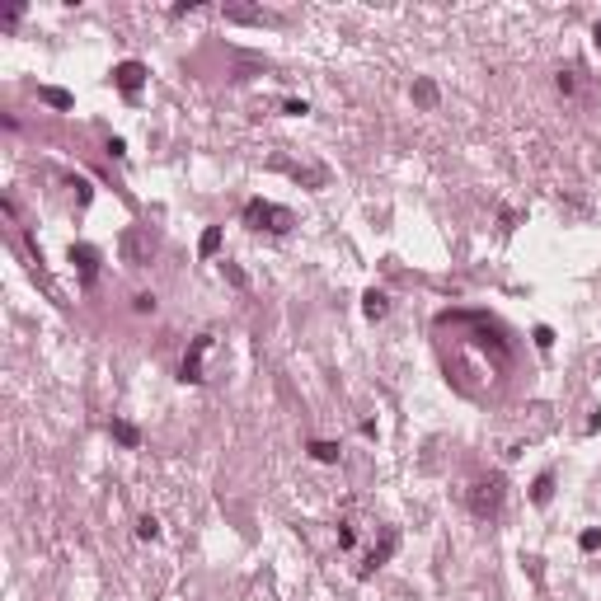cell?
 <instances>
[{
  "mask_svg": "<svg viewBox=\"0 0 601 601\" xmlns=\"http://www.w3.org/2000/svg\"><path fill=\"white\" fill-rule=\"evenodd\" d=\"M466 503H470V512H475L479 522H493V517L503 512V503H508V484H503V475H479L475 484H470Z\"/></svg>",
  "mask_w": 601,
  "mask_h": 601,
  "instance_id": "cell-1",
  "label": "cell"
},
{
  "mask_svg": "<svg viewBox=\"0 0 601 601\" xmlns=\"http://www.w3.org/2000/svg\"><path fill=\"white\" fill-rule=\"evenodd\" d=\"M245 226L268 230V235H287V230H292V212L277 207V202H263V197H250V202H245Z\"/></svg>",
  "mask_w": 601,
  "mask_h": 601,
  "instance_id": "cell-2",
  "label": "cell"
},
{
  "mask_svg": "<svg viewBox=\"0 0 601 601\" xmlns=\"http://www.w3.org/2000/svg\"><path fill=\"white\" fill-rule=\"evenodd\" d=\"M150 254H155V235H150L146 226H132V230H123V259L132 263V268L150 263Z\"/></svg>",
  "mask_w": 601,
  "mask_h": 601,
  "instance_id": "cell-3",
  "label": "cell"
},
{
  "mask_svg": "<svg viewBox=\"0 0 601 601\" xmlns=\"http://www.w3.org/2000/svg\"><path fill=\"white\" fill-rule=\"evenodd\" d=\"M207 348H212V334H197L193 348L183 352V362H179V381H188V386H197V381H202V357H207Z\"/></svg>",
  "mask_w": 601,
  "mask_h": 601,
  "instance_id": "cell-4",
  "label": "cell"
},
{
  "mask_svg": "<svg viewBox=\"0 0 601 601\" xmlns=\"http://www.w3.org/2000/svg\"><path fill=\"white\" fill-rule=\"evenodd\" d=\"M113 85L123 94H136L141 85H146V66H141V61H123V66H113Z\"/></svg>",
  "mask_w": 601,
  "mask_h": 601,
  "instance_id": "cell-5",
  "label": "cell"
},
{
  "mask_svg": "<svg viewBox=\"0 0 601 601\" xmlns=\"http://www.w3.org/2000/svg\"><path fill=\"white\" fill-rule=\"evenodd\" d=\"M390 555H395V531H386V540H381V550H371V555H366L362 564H357V578H371V573H376V568H381V564H386Z\"/></svg>",
  "mask_w": 601,
  "mask_h": 601,
  "instance_id": "cell-6",
  "label": "cell"
},
{
  "mask_svg": "<svg viewBox=\"0 0 601 601\" xmlns=\"http://www.w3.org/2000/svg\"><path fill=\"white\" fill-rule=\"evenodd\" d=\"M71 263H80L85 282H94V272H99V254H94L90 245H71Z\"/></svg>",
  "mask_w": 601,
  "mask_h": 601,
  "instance_id": "cell-7",
  "label": "cell"
},
{
  "mask_svg": "<svg viewBox=\"0 0 601 601\" xmlns=\"http://www.w3.org/2000/svg\"><path fill=\"white\" fill-rule=\"evenodd\" d=\"M339 456H343L339 442H324V437L310 442V461H319V466H339Z\"/></svg>",
  "mask_w": 601,
  "mask_h": 601,
  "instance_id": "cell-8",
  "label": "cell"
},
{
  "mask_svg": "<svg viewBox=\"0 0 601 601\" xmlns=\"http://www.w3.org/2000/svg\"><path fill=\"white\" fill-rule=\"evenodd\" d=\"M362 315L366 319H386L390 315V296L386 292H366L362 296Z\"/></svg>",
  "mask_w": 601,
  "mask_h": 601,
  "instance_id": "cell-9",
  "label": "cell"
},
{
  "mask_svg": "<svg viewBox=\"0 0 601 601\" xmlns=\"http://www.w3.org/2000/svg\"><path fill=\"white\" fill-rule=\"evenodd\" d=\"M550 498H555V475L545 470V475H540V479H535V484H531V503H540V508H545V503H550Z\"/></svg>",
  "mask_w": 601,
  "mask_h": 601,
  "instance_id": "cell-10",
  "label": "cell"
},
{
  "mask_svg": "<svg viewBox=\"0 0 601 601\" xmlns=\"http://www.w3.org/2000/svg\"><path fill=\"white\" fill-rule=\"evenodd\" d=\"M216 250H221V226H207L202 240H197V254H202V259H212Z\"/></svg>",
  "mask_w": 601,
  "mask_h": 601,
  "instance_id": "cell-11",
  "label": "cell"
},
{
  "mask_svg": "<svg viewBox=\"0 0 601 601\" xmlns=\"http://www.w3.org/2000/svg\"><path fill=\"white\" fill-rule=\"evenodd\" d=\"M113 437H118V442H123V446H132V451H136V446H141V432H136L132 423H123V418H113Z\"/></svg>",
  "mask_w": 601,
  "mask_h": 601,
  "instance_id": "cell-12",
  "label": "cell"
},
{
  "mask_svg": "<svg viewBox=\"0 0 601 601\" xmlns=\"http://www.w3.org/2000/svg\"><path fill=\"white\" fill-rule=\"evenodd\" d=\"M559 94H578V66H568V71H559Z\"/></svg>",
  "mask_w": 601,
  "mask_h": 601,
  "instance_id": "cell-13",
  "label": "cell"
},
{
  "mask_svg": "<svg viewBox=\"0 0 601 601\" xmlns=\"http://www.w3.org/2000/svg\"><path fill=\"white\" fill-rule=\"evenodd\" d=\"M413 99L432 108V103H437V85H432V80H418V85H413Z\"/></svg>",
  "mask_w": 601,
  "mask_h": 601,
  "instance_id": "cell-14",
  "label": "cell"
},
{
  "mask_svg": "<svg viewBox=\"0 0 601 601\" xmlns=\"http://www.w3.org/2000/svg\"><path fill=\"white\" fill-rule=\"evenodd\" d=\"M578 550H587V555H592V550H601V526H587V531L578 535Z\"/></svg>",
  "mask_w": 601,
  "mask_h": 601,
  "instance_id": "cell-15",
  "label": "cell"
},
{
  "mask_svg": "<svg viewBox=\"0 0 601 601\" xmlns=\"http://www.w3.org/2000/svg\"><path fill=\"white\" fill-rule=\"evenodd\" d=\"M132 310H136V315H150V310H155V296H150V292H136L132 296Z\"/></svg>",
  "mask_w": 601,
  "mask_h": 601,
  "instance_id": "cell-16",
  "label": "cell"
},
{
  "mask_svg": "<svg viewBox=\"0 0 601 601\" xmlns=\"http://www.w3.org/2000/svg\"><path fill=\"white\" fill-rule=\"evenodd\" d=\"M136 535H141V540H155V535H160V522H155V517H141V522H136Z\"/></svg>",
  "mask_w": 601,
  "mask_h": 601,
  "instance_id": "cell-17",
  "label": "cell"
},
{
  "mask_svg": "<svg viewBox=\"0 0 601 601\" xmlns=\"http://www.w3.org/2000/svg\"><path fill=\"white\" fill-rule=\"evenodd\" d=\"M352 545H357V526L343 522V526H339V550H352Z\"/></svg>",
  "mask_w": 601,
  "mask_h": 601,
  "instance_id": "cell-18",
  "label": "cell"
},
{
  "mask_svg": "<svg viewBox=\"0 0 601 601\" xmlns=\"http://www.w3.org/2000/svg\"><path fill=\"white\" fill-rule=\"evenodd\" d=\"M43 99L52 103V108H71V94L66 90H43Z\"/></svg>",
  "mask_w": 601,
  "mask_h": 601,
  "instance_id": "cell-19",
  "label": "cell"
},
{
  "mask_svg": "<svg viewBox=\"0 0 601 601\" xmlns=\"http://www.w3.org/2000/svg\"><path fill=\"white\" fill-rule=\"evenodd\" d=\"M282 108H287V113H292V118H301V113H310V103H306V99H287V103H282Z\"/></svg>",
  "mask_w": 601,
  "mask_h": 601,
  "instance_id": "cell-20",
  "label": "cell"
},
{
  "mask_svg": "<svg viewBox=\"0 0 601 601\" xmlns=\"http://www.w3.org/2000/svg\"><path fill=\"white\" fill-rule=\"evenodd\" d=\"M221 268H226V277H230V282H235V287H245V282H250V277H245V272H240L235 263H221Z\"/></svg>",
  "mask_w": 601,
  "mask_h": 601,
  "instance_id": "cell-21",
  "label": "cell"
},
{
  "mask_svg": "<svg viewBox=\"0 0 601 601\" xmlns=\"http://www.w3.org/2000/svg\"><path fill=\"white\" fill-rule=\"evenodd\" d=\"M550 343H555V334H550V324H540L535 329V348H550Z\"/></svg>",
  "mask_w": 601,
  "mask_h": 601,
  "instance_id": "cell-22",
  "label": "cell"
},
{
  "mask_svg": "<svg viewBox=\"0 0 601 601\" xmlns=\"http://www.w3.org/2000/svg\"><path fill=\"white\" fill-rule=\"evenodd\" d=\"M592 43H597V47H601V24H597V29H592Z\"/></svg>",
  "mask_w": 601,
  "mask_h": 601,
  "instance_id": "cell-23",
  "label": "cell"
}]
</instances>
